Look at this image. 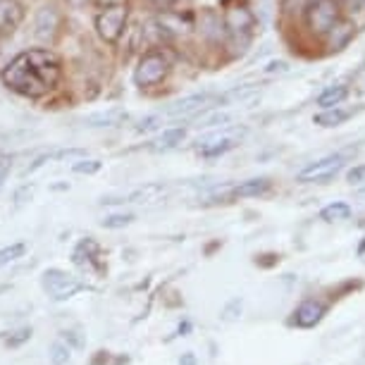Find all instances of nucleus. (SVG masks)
Masks as SVG:
<instances>
[{
	"label": "nucleus",
	"instance_id": "38",
	"mask_svg": "<svg viewBox=\"0 0 365 365\" xmlns=\"http://www.w3.org/2000/svg\"><path fill=\"white\" fill-rule=\"evenodd\" d=\"M189 329H191V325H189V322H184V325H179L177 334H184V332H189Z\"/></svg>",
	"mask_w": 365,
	"mask_h": 365
},
{
	"label": "nucleus",
	"instance_id": "25",
	"mask_svg": "<svg viewBox=\"0 0 365 365\" xmlns=\"http://www.w3.org/2000/svg\"><path fill=\"white\" fill-rule=\"evenodd\" d=\"M132 222H134L132 212H115V215H108L101 225L106 227V230H120V227H127Z\"/></svg>",
	"mask_w": 365,
	"mask_h": 365
},
{
	"label": "nucleus",
	"instance_id": "8",
	"mask_svg": "<svg viewBox=\"0 0 365 365\" xmlns=\"http://www.w3.org/2000/svg\"><path fill=\"white\" fill-rule=\"evenodd\" d=\"M24 19V8L19 0H0V38H8Z\"/></svg>",
	"mask_w": 365,
	"mask_h": 365
},
{
	"label": "nucleus",
	"instance_id": "22",
	"mask_svg": "<svg viewBox=\"0 0 365 365\" xmlns=\"http://www.w3.org/2000/svg\"><path fill=\"white\" fill-rule=\"evenodd\" d=\"M346 93H349L346 86H329L327 91L320 93L318 106L320 108H334V106H339L344 98H346Z\"/></svg>",
	"mask_w": 365,
	"mask_h": 365
},
{
	"label": "nucleus",
	"instance_id": "15",
	"mask_svg": "<svg viewBox=\"0 0 365 365\" xmlns=\"http://www.w3.org/2000/svg\"><path fill=\"white\" fill-rule=\"evenodd\" d=\"M294 315H296L294 322L299 327H315L322 320V315H325V308H322V303L318 301H306V303H301L299 311Z\"/></svg>",
	"mask_w": 365,
	"mask_h": 365
},
{
	"label": "nucleus",
	"instance_id": "24",
	"mask_svg": "<svg viewBox=\"0 0 365 365\" xmlns=\"http://www.w3.org/2000/svg\"><path fill=\"white\" fill-rule=\"evenodd\" d=\"M232 120L230 113H222V110H215V113H208L203 115L201 120L196 122V127H227V122Z\"/></svg>",
	"mask_w": 365,
	"mask_h": 365
},
{
	"label": "nucleus",
	"instance_id": "35",
	"mask_svg": "<svg viewBox=\"0 0 365 365\" xmlns=\"http://www.w3.org/2000/svg\"><path fill=\"white\" fill-rule=\"evenodd\" d=\"M363 5H365V0H344V8H346L349 12L363 10Z\"/></svg>",
	"mask_w": 365,
	"mask_h": 365
},
{
	"label": "nucleus",
	"instance_id": "29",
	"mask_svg": "<svg viewBox=\"0 0 365 365\" xmlns=\"http://www.w3.org/2000/svg\"><path fill=\"white\" fill-rule=\"evenodd\" d=\"M346 179H349L351 187H363L365 184V165H356L354 170H349Z\"/></svg>",
	"mask_w": 365,
	"mask_h": 365
},
{
	"label": "nucleus",
	"instance_id": "13",
	"mask_svg": "<svg viewBox=\"0 0 365 365\" xmlns=\"http://www.w3.org/2000/svg\"><path fill=\"white\" fill-rule=\"evenodd\" d=\"M222 22L232 34H249L253 22H256V17H253L251 10H246V8H232L225 12Z\"/></svg>",
	"mask_w": 365,
	"mask_h": 365
},
{
	"label": "nucleus",
	"instance_id": "7",
	"mask_svg": "<svg viewBox=\"0 0 365 365\" xmlns=\"http://www.w3.org/2000/svg\"><path fill=\"white\" fill-rule=\"evenodd\" d=\"M341 168H344V155L322 158V160L308 165L306 170L299 172V182H303V184H325L327 179H332Z\"/></svg>",
	"mask_w": 365,
	"mask_h": 365
},
{
	"label": "nucleus",
	"instance_id": "31",
	"mask_svg": "<svg viewBox=\"0 0 365 365\" xmlns=\"http://www.w3.org/2000/svg\"><path fill=\"white\" fill-rule=\"evenodd\" d=\"M284 74V72H289V65L284 63V60H274V63H270L265 67V74Z\"/></svg>",
	"mask_w": 365,
	"mask_h": 365
},
{
	"label": "nucleus",
	"instance_id": "18",
	"mask_svg": "<svg viewBox=\"0 0 365 365\" xmlns=\"http://www.w3.org/2000/svg\"><path fill=\"white\" fill-rule=\"evenodd\" d=\"M201 31H203V36L217 41V38H222V34H225V22L215 12H205L201 17Z\"/></svg>",
	"mask_w": 365,
	"mask_h": 365
},
{
	"label": "nucleus",
	"instance_id": "20",
	"mask_svg": "<svg viewBox=\"0 0 365 365\" xmlns=\"http://www.w3.org/2000/svg\"><path fill=\"white\" fill-rule=\"evenodd\" d=\"M349 120V110H339V108H327L325 113H320L315 117V125L320 127H339Z\"/></svg>",
	"mask_w": 365,
	"mask_h": 365
},
{
	"label": "nucleus",
	"instance_id": "14",
	"mask_svg": "<svg viewBox=\"0 0 365 365\" xmlns=\"http://www.w3.org/2000/svg\"><path fill=\"white\" fill-rule=\"evenodd\" d=\"M98 256H101L98 244H96L93 239H81L72 253V260L77 265H96L98 270H103V265L98 263Z\"/></svg>",
	"mask_w": 365,
	"mask_h": 365
},
{
	"label": "nucleus",
	"instance_id": "40",
	"mask_svg": "<svg viewBox=\"0 0 365 365\" xmlns=\"http://www.w3.org/2000/svg\"><path fill=\"white\" fill-rule=\"evenodd\" d=\"M158 3H170V0H158Z\"/></svg>",
	"mask_w": 365,
	"mask_h": 365
},
{
	"label": "nucleus",
	"instance_id": "23",
	"mask_svg": "<svg viewBox=\"0 0 365 365\" xmlns=\"http://www.w3.org/2000/svg\"><path fill=\"white\" fill-rule=\"evenodd\" d=\"M349 215H351V208L341 201L329 203L327 208H322V212H320V217L325 220V222H339V220H346Z\"/></svg>",
	"mask_w": 365,
	"mask_h": 365
},
{
	"label": "nucleus",
	"instance_id": "37",
	"mask_svg": "<svg viewBox=\"0 0 365 365\" xmlns=\"http://www.w3.org/2000/svg\"><path fill=\"white\" fill-rule=\"evenodd\" d=\"M179 365H196V356L194 354H184L182 361H179Z\"/></svg>",
	"mask_w": 365,
	"mask_h": 365
},
{
	"label": "nucleus",
	"instance_id": "19",
	"mask_svg": "<svg viewBox=\"0 0 365 365\" xmlns=\"http://www.w3.org/2000/svg\"><path fill=\"white\" fill-rule=\"evenodd\" d=\"M260 96V91L256 86H241V88H232L230 93H225V96H220V103H251V101H256Z\"/></svg>",
	"mask_w": 365,
	"mask_h": 365
},
{
	"label": "nucleus",
	"instance_id": "4",
	"mask_svg": "<svg viewBox=\"0 0 365 365\" xmlns=\"http://www.w3.org/2000/svg\"><path fill=\"white\" fill-rule=\"evenodd\" d=\"M127 17H129L127 5H110V8L103 10L98 19H96V29H98L101 38L108 41V43H115L122 36V31H125Z\"/></svg>",
	"mask_w": 365,
	"mask_h": 365
},
{
	"label": "nucleus",
	"instance_id": "9",
	"mask_svg": "<svg viewBox=\"0 0 365 365\" xmlns=\"http://www.w3.org/2000/svg\"><path fill=\"white\" fill-rule=\"evenodd\" d=\"M212 101V93H194V96H187V98L172 103V106L165 110L168 117H189V115H196L208 106Z\"/></svg>",
	"mask_w": 365,
	"mask_h": 365
},
{
	"label": "nucleus",
	"instance_id": "39",
	"mask_svg": "<svg viewBox=\"0 0 365 365\" xmlns=\"http://www.w3.org/2000/svg\"><path fill=\"white\" fill-rule=\"evenodd\" d=\"M101 5H106V8H110V5H120V0H98Z\"/></svg>",
	"mask_w": 365,
	"mask_h": 365
},
{
	"label": "nucleus",
	"instance_id": "1",
	"mask_svg": "<svg viewBox=\"0 0 365 365\" xmlns=\"http://www.w3.org/2000/svg\"><path fill=\"white\" fill-rule=\"evenodd\" d=\"M60 77H63L60 60L48 48H31V51L19 53L3 72L5 86L29 98L48 93Z\"/></svg>",
	"mask_w": 365,
	"mask_h": 365
},
{
	"label": "nucleus",
	"instance_id": "11",
	"mask_svg": "<svg viewBox=\"0 0 365 365\" xmlns=\"http://www.w3.org/2000/svg\"><path fill=\"white\" fill-rule=\"evenodd\" d=\"M163 191V184H146L134 191H125V194H113V196H103L101 203H143V201H153V198Z\"/></svg>",
	"mask_w": 365,
	"mask_h": 365
},
{
	"label": "nucleus",
	"instance_id": "16",
	"mask_svg": "<svg viewBox=\"0 0 365 365\" xmlns=\"http://www.w3.org/2000/svg\"><path fill=\"white\" fill-rule=\"evenodd\" d=\"M270 179L267 177H258V179H249V182H241L239 187H234L232 196L234 198H249V196H263L270 191Z\"/></svg>",
	"mask_w": 365,
	"mask_h": 365
},
{
	"label": "nucleus",
	"instance_id": "2",
	"mask_svg": "<svg viewBox=\"0 0 365 365\" xmlns=\"http://www.w3.org/2000/svg\"><path fill=\"white\" fill-rule=\"evenodd\" d=\"M339 22V3L336 0H315L306 10V24L313 34H327Z\"/></svg>",
	"mask_w": 365,
	"mask_h": 365
},
{
	"label": "nucleus",
	"instance_id": "6",
	"mask_svg": "<svg viewBox=\"0 0 365 365\" xmlns=\"http://www.w3.org/2000/svg\"><path fill=\"white\" fill-rule=\"evenodd\" d=\"M241 136H244V129H222V132L210 134L198 141V153L203 158H217L237 146Z\"/></svg>",
	"mask_w": 365,
	"mask_h": 365
},
{
	"label": "nucleus",
	"instance_id": "32",
	"mask_svg": "<svg viewBox=\"0 0 365 365\" xmlns=\"http://www.w3.org/2000/svg\"><path fill=\"white\" fill-rule=\"evenodd\" d=\"M31 191H34V187H29V184H24V187L17 191V194H15V205H17V208L26 203V198L31 196Z\"/></svg>",
	"mask_w": 365,
	"mask_h": 365
},
{
	"label": "nucleus",
	"instance_id": "10",
	"mask_svg": "<svg viewBox=\"0 0 365 365\" xmlns=\"http://www.w3.org/2000/svg\"><path fill=\"white\" fill-rule=\"evenodd\" d=\"M58 24H60V15L53 5H46L36 12V19H34V34L36 38L41 41H53L55 31H58Z\"/></svg>",
	"mask_w": 365,
	"mask_h": 365
},
{
	"label": "nucleus",
	"instance_id": "21",
	"mask_svg": "<svg viewBox=\"0 0 365 365\" xmlns=\"http://www.w3.org/2000/svg\"><path fill=\"white\" fill-rule=\"evenodd\" d=\"M351 36H354V24L351 22H336L329 29V43H332V48H341Z\"/></svg>",
	"mask_w": 365,
	"mask_h": 365
},
{
	"label": "nucleus",
	"instance_id": "5",
	"mask_svg": "<svg viewBox=\"0 0 365 365\" xmlns=\"http://www.w3.org/2000/svg\"><path fill=\"white\" fill-rule=\"evenodd\" d=\"M41 282H43V289L53 296L55 301H67V299H72L77 292L84 289V284H81L79 279H74L72 274H67L63 270H58V267L46 270Z\"/></svg>",
	"mask_w": 365,
	"mask_h": 365
},
{
	"label": "nucleus",
	"instance_id": "34",
	"mask_svg": "<svg viewBox=\"0 0 365 365\" xmlns=\"http://www.w3.org/2000/svg\"><path fill=\"white\" fill-rule=\"evenodd\" d=\"M8 175H10V160H8V158H3V160H0V189H3Z\"/></svg>",
	"mask_w": 365,
	"mask_h": 365
},
{
	"label": "nucleus",
	"instance_id": "33",
	"mask_svg": "<svg viewBox=\"0 0 365 365\" xmlns=\"http://www.w3.org/2000/svg\"><path fill=\"white\" fill-rule=\"evenodd\" d=\"M158 122H160V117L150 115V117H146V120H141V125L136 127V129H139V132H150V129L158 127Z\"/></svg>",
	"mask_w": 365,
	"mask_h": 365
},
{
	"label": "nucleus",
	"instance_id": "36",
	"mask_svg": "<svg viewBox=\"0 0 365 365\" xmlns=\"http://www.w3.org/2000/svg\"><path fill=\"white\" fill-rule=\"evenodd\" d=\"M65 336H67V339H70L72 344H74V346H77V349H81V346H84V339H81V336H77V334H74V332H65Z\"/></svg>",
	"mask_w": 365,
	"mask_h": 365
},
{
	"label": "nucleus",
	"instance_id": "26",
	"mask_svg": "<svg viewBox=\"0 0 365 365\" xmlns=\"http://www.w3.org/2000/svg\"><path fill=\"white\" fill-rule=\"evenodd\" d=\"M24 251H26V246L22 244V241H17V244H12V246H8V249H3V251H0V267L12 263V260H17V258H22Z\"/></svg>",
	"mask_w": 365,
	"mask_h": 365
},
{
	"label": "nucleus",
	"instance_id": "28",
	"mask_svg": "<svg viewBox=\"0 0 365 365\" xmlns=\"http://www.w3.org/2000/svg\"><path fill=\"white\" fill-rule=\"evenodd\" d=\"M72 170L77 175H93V172L101 170V160H81L77 165H72Z\"/></svg>",
	"mask_w": 365,
	"mask_h": 365
},
{
	"label": "nucleus",
	"instance_id": "3",
	"mask_svg": "<svg viewBox=\"0 0 365 365\" xmlns=\"http://www.w3.org/2000/svg\"><path fill=\"white\" fill-rule=\"evenodd\" d=\"M170 72V60L165 58L163 53H146L143 58L139 60V67H136L134 72V79L139 86H153L158 84V81H163L165 77H168Z\"/></svg>",
	"mask_w": 365,
	"mask_h": 365
},
{
	"label": "nucleus",
	"instance_id": "17",
	"mask_svg": "<svg viewBox=\"0 0 365 365\" xmlns=\"http://www.w3.org/2000/svg\"><path fill=\"white\" fill-rule=\"evenodd\" d=\"M184 129H165V132L160 136H155L153 141L148 143V148H153V150H170V148H175L179 146V143L184 141Z\"/></svg>",
	"mask_w": 365,
	"mask_h": 365
},
{
	"label": "nucleus",
	"instance_id": "12",
	"mask_svg": "<svg viewBox=\"0 0 365 365\" xmlns=\"http://www.w3.org/2000/svg\"><path fill=\"white\" fill-rule=\"evenodd\" d=\"M127 110L122 108H108V110H98L93 115L84 117V125L86 127H117L127 120Z\"/></svg>",
	"mask_w": 365,
	"mask_h": 365
},
{
	"label": "nucleus",
	"instance_id": "30",
	"mask_svg": "<svg viewBox=\"0 0 365 365\" xmlns=\"http://www.w3.org/2000/svg\"><path fill=\"white\" fill-rule=\"evenodd\" d=\"M26 339H31V327L19 329V332H15V336H10V339L5 341V344H8L10 349H17V346H22Z\"/></svg>",
	"mask_w": 365,
	"mask_h": 365
},
{
	"label": "nucleus",
	"instance_id": "27",
	"mask_svg": "<svg viewBox=\"0 0 365 365\" xmlns=\"http://www.w3.org/2000/svg\"><path fill=\"white\" fill-rule=\"evenodd\" d=\"M51 361H53V365H65L70 361V346L63 341H55L51 349Z\"/></svg>",
	"mask_w": 365,
	"mask_h": 365
}]
</instances>
